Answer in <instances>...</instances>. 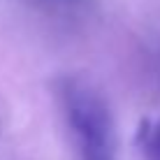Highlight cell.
<instances>
[{
  "label": "cell",
  "instance_id": "1",
  "mask_svg": "<svg viewBox=\"0 0 160 160\" xmlns=\"http://www.w3.org/2000/svg\"><path fill=\"white\" fill-rule=\"evenodd\" d=\"M60 100L79 160H116L114 121L102 98L91 86L68 79L60 84Z\"/></svg>",
  "mask_w": 160,
  "mask_h": 160
},
{
  "label": "cell",
  "instance_id": "2",
  "mask_svg": "<svg viewBox=\"0 0 160 160\" xmlns=\"http://www.w3.org/2000/svg\"><path fill=\"white\" fill-rule=\"evenodd\" d=\"M137 146H139L144 160H160V121H144L137 135Z\"/></svg>",
  "mask_w": 160,
  "mask_h": 160
}]
</instances>
